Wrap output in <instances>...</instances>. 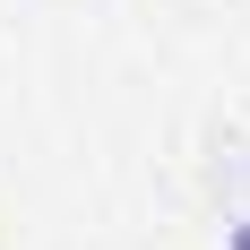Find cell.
<instances>
[{
  "label": "cell",
  "mask_w": 250,
  "mask_h": 250,
  "mask_svg": "<svg viewBox=\"0 0 250 250\" xmlns=\"http://www.w3.org/2000/svg\"><path fill=\"white\" fill-rule=\"evenodd\" d=\"M225 250H250V216H233V225H225Z\"/></svg>",
  "instance_id": "1"
}]
</instances>
